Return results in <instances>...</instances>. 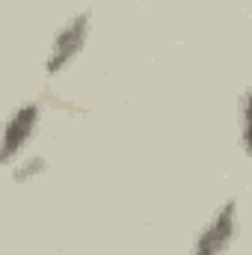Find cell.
Instances as JSON below:
<instances>
[{"label": "cell", "mask_w": 252, "mask_h": 255, "mask_svg": "<svg viewBox=\"0 0 252 255\" xmlns=\"http://www.w3.org/2000/svg\"><path fill=\"white\" fill-rule=\"evenodd\" d=\"M39 122H42L39 101H24L12 110V116L6 119V128H3V145H0V163L3 166H12L15 160H21L27 154V145L36 136Z\"/></svg>", "instance_id": "2"}, {"label": "cell", "mask_w": 252, "mask_h": 255, "mask_svg": "<svg viewBox=\"0 0 252 255\" xmlns=\"http://www.w3.org/2000/svg\"><path fill=\"white\" fill-rule=\"evenodd\" d=\"M89 33H92V15H89V12H74L71 18H65L63 27L54 33L51 48H48L45 74H48V77L63 74L65 68L83 54V48H86V42H89Z\"/></svg>", "instance_id": "1"}, {"label": "cell", "mask_w": 252, "mask_h": 255, "mask_svg": "<svg viewBox=\"0 0 252 255\" xmlns=\"http://www.w3.org/2000/svg\"><path fill=\"white\" fill-rule=\"evenodd\" d=\"M45 166H48V160H45L42 154H24V157L15 160L9 169H12V178L21 184V181H30V178H36V175H42Z\"/></svg>", "instance_id": "4"}, {"label": "cell", "mask_w": 252, "mask_h": 255, "mask_svg": "<svg viewBox=\"0 0 252 255\" xmlns=\"http://www.w3.org/2000/svg\"><path fill=\"white\" fill-rule=\"evenodd\" d=\"M241 145L252 157V86L244 95V107H241Z\"/></svg>", "instance_id": "5"}, {"label": "cell", "mask_w": 252, "mask_h": 255, "mask_svg": "<svg viewBox=\"0 0 252 255\" xmlns=\"http://www.w3.org/2000/svg\"><path fill=\"white\" fill-rule=\"evenodd\" d=\"M235 238H238V202L229 199L199 232L193 244V255H226L232 250Z\"/></svg>", "instance_id": "3"}]
</instances>
